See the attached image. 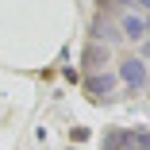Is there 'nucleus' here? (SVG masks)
Listing matches in <instances>:
<instances>
[{"instance_id":"nucleus-1","label":"nucleus","mask_w":150,"mask_h":150,"mask_svg":"<svg viewBox=\"0 0 150 150\" xmlns=\"http://www.w3.org/2000/svg\"><path fill=\"white\" fill-rule=\"evenodd\" d=\"M104 150H139V146H135V135H127V131H112V135L104 139Z\"/></svg>"},{"instance_id":"nucleus-2","label":"nucleus","mask_w":150,"mask_h":150,"mask_svg":"<svg viewBox=\"0 0 150 150\" xmlns=\"http://www.w3.org/2000/svg\"><path fill=\"white\" fill-rule=\"evenodd\" d=\"M123 77H127L131 85H142V77H146V69H142V62H123Z\"/></svg>"},{"instance_id":"nucleus-3","label":"nucleus","mask_w":150,"mask_h":150,"mask_svg":"<svg viewBox=\"0 0 150 150\" xmlns=\"http://www.w3.org/2000/svg\"><path fill=\"white\" fill-rule=\"evenodd\" d=\"M142 31H146V23H142V19H135V16H127V19H123V35H131V39H139Z\"/></svg>"},{"instance_id":"nucleus-4","label":"nucleus","mask_w":150,"mask_h":150,"mask_svg":"<svg viewBox=\"0 0 150 150\" xmlns=\"http://www.w3.org/2000/svg\"><path fill=\"white\" fill-rule=\"evenodd\" d=\"M108 88H112V77H93V81H88V93H93V96L108 93Z\"/></svg>"},{"instance_id":"nucleus-5","label":"nucleus","mask_w":150,"mask_h":150,"mask_svg":"<svg viewBox=\"0 0 150 150\" xmlns=\"http://www.w3.org/2000/svg\"><path fill=\"white\" fill-rule=\"evenodd\" d=\"M85 62H88V69H100V62H108V50L100 54V50L93 46V50H88V54H85Z\"/></svg>"},{"instance_id":"nucleus-6","label":"nucleus","mask_w":150,"mask_h":150,"mask_svg":"<svg viewBox=\"0 0 150 150\" xmlns=\"http://www.w3.org/2000/svg\"><path fill=\"white\" fill-rule=\"evenodd\" d=\"M135 146H142V150H150V135H139V139H135Z\"/></svg>"}]
</instances>
